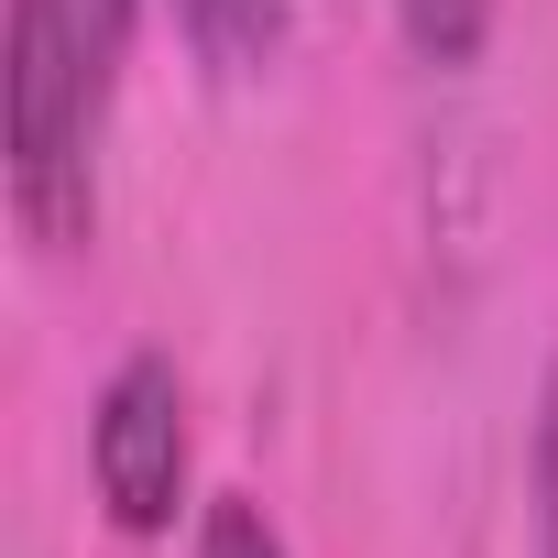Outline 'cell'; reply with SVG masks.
Masks as SVG:
<instances>
[{"label":"cell","mask_w":558,"mask_h":558,"mask_svg":"<svg viewBox=\"0 0 558 558\" xmlns=\"http://www.w3.org/2000/svg\"><path fill=\"white\" fill-rule=\"evenodd\" d=\"M175 34L219 88H252L296 34V0H175Z\"/></svg>","instance_id":"cell-3"},{"label":"cell","mask_w":558,"mask_h":558,"mask_svg":"<svg viewBox=\"0 0 558 558\" xmlns=\"http://www.w3.org/2000/svg\"><path fill=\"white\" fill-rule=\"evenodd\" d=\"M186 558H286V525H274L252 493H208L186 525Z\"/></svg>","instance_id":"cell-4"},{"label":"cell","mask_w":558,"mask_h":558,"mask_svg":"<svg viewBox=\"0 0 558 558\" xmlns=\"http://www.w3.org/2000/svg\"><path fill=\"white\" fill-rule=\"evenodd\" d=\"M88 482H99V514L121 536H175L197 504V438H186V373L165 351H132L99 405H88Z\"/></svg>","instance_id":"cell-2"},{"label":"cell","mask_w":558,"mask_h":558,"mask_svg":"<svg viewBox=\"0 0 558 558\" xmlns=\"http://www.w3.org/2000/svg\"><path fill=\"white\" fill-rule=\"evenodd\" d=\"M525 482H536V558H558V362H547V395H536V460H525Z\"/></svg>","instance_id":"cell-5"},{"label":"cell","mask_w":558,"mask_h":558,"mask_svg":"<svg viewBox=\"0 0 558 558\" xmlns=\"http://www.w3.org/2000/svg\"><path fill=\"white\" fill-rule=\"evenodd\" d=\"M143 0H12L0 110H12V219L34 252H77L99 230V143L132 77Z\"/></svg>","instance_id":"cell-1"}]
</instances>
